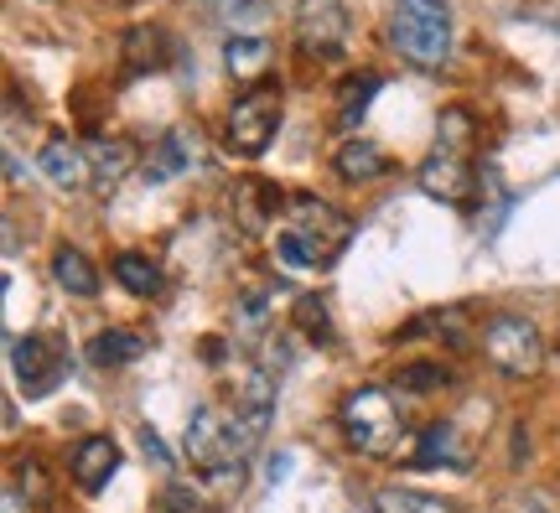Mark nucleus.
<instances>
[{"mask_svg": "<svg viewBox=\"0 0 560 513\" xmlns=\"http://www.w3.org/2000/svg\"><path fill=\"white\" fill-rule=\"evenodd\" d=\"M348 238H353V218L338 213L332 202L301 193V198L285 202V223L276 229L270 249H276L280 270L306 276V270H332L338 255L348 249Z\"/></svg>", "mask_w": 560, "mask_h": 513, "instance_id": "nucleus-1", "label": "nucleus"}, {"mask_svg": "<svg viewBox=\"0 0 560 513\" xmlns=\"http://www.w3.org/2000/svg\"><path fill=\"white\" fill-rule=\"evenodd\" d=\"M338 425L348 435V446H359L363 456H395L405 446V415L395 405V395L380 389V384H359L342 399Z\"/></svg>", "mask_w": 560, "mask_h": 513, "instance_id": "nucleus-2", "label": "nucleus"}, {"mask_svg": "<svg viewBox=\"0 0 560 513\" xmlns=\"http://www.w3.org/2000/svg\"><path fill=\"white\" fill-rule=\"evenodd\" d=\"M389 37L410 68H441L452 58V11L446 0H395Z\"/></svg>", "mask_w": 560, "mask_h": 513, "instance_id": "nucleus-3", "label": "nucleus"}, {"mask_svg": "<svg viewBox=\"0 0 560 513\" xmlns=\"http://www.w3.org/2000/svg\"><path fill=\"white\" fill-rule=\"evenodd\" d=\"M478 348L493 369H503V374H514V378L540 374V363H545L540 327L520 312H493L488 316V322L478 327Z\"/></svg>", "mask_w": 560, "mask_h": 513, "instance_id": "nucleus-4", "label": "nucleus"}, {"mask_svg": "<svg viewBox=\"0 0 560 513\" xmlns=\"http://www.w3.org/2000/svg\"><path fill=\"white\" fill-rule=\"evenodd\" d=\"M255 446V435L244 431L240 415H223L213 405L192 410V425H187V456L192 467H202L208 477H223L229 467H240V456Z\"/></svg>", "mask_w": 560, "mask_h": 513, "instance_id": "nucleus-5", "label": "nucleus"}, {"mask_svg": "<svg viewBox=\"0 0 560 513\" xmlns=\"http://www.w3.org/2000/svg\"><path fill=\"white\" fill-rule=\"evenodd\" d=\"M280 109H285V104H280V83H260V89L240 94L234 109H229V125H223V145L244 161L265 156L280 130Z\"/></svg>", "mask_w": 560, "mask_h": 513, "instance_id": "nucleus-6", "label": "nucleus"}, {"mask_svg": "<svg viewBox=\"0 0 560 513\" xmlns=\"http://www.w3.org/2000/svg\"><path fill=\"white\" fill-rule=\"evenodd\" d=\"M416 187L425 193V198L452 202V208H467V202L478 198V172H472L467 151L431 145V156L420 161V172H416Z\"/></svg>", "mask_w": 560, "mask_h": 513, "instance_id": "nucleus-7", "label": "nucleus"}, {"mask_svg": "<svg viewBox=\"0 0 560 513\" xmlns=\"http://www.w3.org/2000/svg\"><path fill=\"white\" fill-rule=\"evenodd\" d=\"M11 369H16V378H21V395L42 399L58 389L62 369H68V353H62L58 337L32 333V337H16V342H11Z\"/></svg>", "mask_w": 560, "mask_h": 513, "instance_id": "nucleus-8", "label": "nucleus"}, {"mask_svg": "<svg viewBox=\"0 0 560 513\" xmlns=\"http://www.w3.org/2000/svg\"><path fill=\"white\" fill-rule=\"evenodd\" d=\"M291 37L306 58H338L348 37V11L342 0H301L291 16Z\"/></svg>", "mask_w": 560, "mask_h": 513, "instance_id": "nucleus-9", "label": "nucleus"}, {"mask_svg": "<svg viewBox=\"0 0 560 513\" xmlns=\"http://www.w3.org/2000/svg\"><path fill=\"white\" fill-rule=\"evenodd\" d=\"M410 462L425 467V473H467L472 467V441L462 435L457 420H431L425 431L410 441Z\"/></svg>", "mask_w": 560, "mask_h": 513, "instance_id": "nucleus-10", "label": "nucleus"}, {"mask_svg": "<svg viewBox=\"0 0 560 513\" xmlns=\"http://www.w3.org/2000/svg\"><path fill=\"white\" fill-rule=\"evenodd\" d=\"M42 177L52 182L58 193H83V187H94V166H89V151L83 145H73V140L52 136L47 145H42Z\"/></svg>", "mask_w": 560, "mask_h": 513, "instance_id": "nucleus-11", "label": "nucleus"}, {"mask_svg": "<svg viewBox=\"0 0 560 513\" xmlns=\"http://www.w3.org/2000/svg\"><path fill=\"white\" fill-rule=\"evenodd\" d=\"M68 473H73V482H79L83 493H104L109 477L120 473V446H115L109 435H83L79 446H73Z\"/></svg>", "mask_w": 560, "mask_h": 513, "instance_id": "nucleus-12", "label": "nucleus"}, {"mask_svg": "<svg viewBox=\"0 0 560 513\" xmlns=\"http://www.w3.org/2000/svg\"><path fill=\"white\" fill-rule=\"evenodd\" d=\"M83 151H89V166H94V187H100V193H115L140 161V151L130 140H89Z\"/></svg>", "mask_w": 560, "mask_h": 513, "instance_id": "nucleus-13", "label": "nucleus"}, {"mask_svg": "<svg viewBox=\"0 0 560 513\" xmlns=\"http://www.w3.org/2000/svg\"><path fill=\"white\" fill-rule=\"evenodd\" d=\"M276 208H280V187H270V182L244 177L240 187H234V218H240L244 234H260L265 223L276 218Z\"/></svg>", "mask_w": 560, "mask_h": 513, "instance_id": "nucleus-14", "label": "nucleus"}, {"mask_svg": "<svg viewBox=\"0 0 560 513\" xmlns=\"http://www.w3.org/2000/svg\"><path fill=\"white\" fill-rule=\"evenodd\" d=\"M332 172H338L342 182H380L384 172H389V156H384L374 140L353 136V140H342V145H338V156H332Z\"/></svg>", "mask_w": 560, "mask_h": 513, "instance_id": "nucleus-15", "label": "nucleus"}, {"mask_svg": "<svg viewBox=\"0 0 560 513\" xmlns=\"http://www.w3.org/2000/svg\"><path fill=\"white\" fill-rule=\"evenodd\" d=\"M172 62V37L161 26H136L125 37V73H156Z\"/></svg>", "mask_w": 560, "mask_h": 513, "instance_id": "nucleus-16", "label": "nucleus"}, {"mask_svg": "<svg viewBox=\"0 0 560 513\" xmlns=\"http://www.w3.org/2000/svg\"><path fill=\"white\" fill-rule=\"evenodd\" d=\"M52 280H58L68 296H79V301L100 296V270H94V259L83 255V249H68V244L52 255Z\"/></svg>", "mask_w": 560, "mask_h": 513, "instance_id": "nucleus-17", "label": "nucleus"}, {"mask_svg": "<svg viewBox=\"0 0 560 513\" xmlns=\"http://www.w3.org/2000/svg\"><path fill=\"white\" fill-rule=\"evenodd\" d=\"M223 68L244 83L260 79L265 68H270V42L265 37H240V32H234V37L223 42Z\"/></svg>", "mask_w": 560, "mask_h": 513, "instance_id": "nucleus-18", "label": "nucleus"}, {"mask_svg": "<svg viewBox=\"0 0 560 513\" xmlns=\"http://www.w3.org/2000/svg\"><path fill=\"white\" fill-rule=\"evenodd\" d=\"M145 353V342H140V333H125V327H104L94 342H89V363L94 369H120V363H130V358Z\"/></svg>", "mask_w": 560, "mask_h": 513, "instance_id": "nucleus-19", "label": "nucleus"}, {"mask_svg": "<svg viewBox=\"0 0 560 513\" xmlns=\"http://www.w3.org/2000/svg\"><path fill=\"white\" fill-rule=\"evenodd\" d=\"M374 513H462L452 498L420 493V488H380L374 493Z\"/></svg>", "mask_w": 560, "mask_h": 513, "instance_id": "nucleus-20", "label": "nucleus"}, {"mask_svg": "<svg viewBox=\"0 0 560 513\" xmlns=\"http://www.w3.org/2000/svg\"><path fill=\"white\" fill-rule=\"evenodd\" d=\"M115 280H120L130 296L140 301H151L161 291V270H156V259H145V255H120L115 259Z\"/></svg>", "mask_w": 560, "mask_h": 513, "instance_id": "nucleus-21", "label": "nucleus"}, {"mask_svg": "<svg viewBox=\"0 0 560 513\" xmlns=\"http://www.w3.org/2000/svg\"><path fill=\"white\" fill-rule=\"evenodd\" d=\"M187 166H192V156H187V136L172 130V136H161L156 156L145 161V182H172V177H182Z\"/></svg>", "mask_w": 560, "mask_h": 513, "instance_id": "nucleus-22", "label": "nucleus"}, {"mask_svg": "<svg viewBox=\"0 0 560 513\" xmlns=\"http://www.w3.org/2000/svg\"><path fill=\"white\" fill-rule=\"evenodd\" d=\"M374 94H380V73H359V79H348V89H342V109H338L342 130H348L353 119H363V109L374 104Z\"/></svg>", "mask_w": 560, "mask_h": 513, "instance_id": "nucleus-23", "label": "nucleus"}, {"mask_svg": "<svg viewBox=\"0 0 560 513\" xmlns=\"http://www.w3.org/2000/svg\"><path fill=\"white\" fill-rule=\"evenodd\" d=\"M395 384H400L405 395H431L441 384H452V374H446L441 363H405L400 374H395Z\"/></svg>", "mask_w": 560, "mask_h": 513, "instance_id": "nucleus-24", "label": "nucleus"}, {"mask_svg": "<svg viewBox=\"0 0 560 513\" xmlns=\"http://www.w3.org/2000/svg\"><path fill=\"white\" fill-rule=\"evenodd\" d=\"M291 316H296V327L306 337H317V342H327V337H332V316H327V301H322V296H296Z\"/></svg>", "mask_w": 560, "mask_h": 513, "instance_id": "nucleus-25", "label": "nucleus"}, {"mask_svg": "<svg viewBox=\"0 0 560 513\" xmlns=\"http://www.w3.org/2000/svg\"><path fill=\"white\" fill-rule=\"evenodd\" d=\"M270 11V0H219V16H229L234 26H249Z\"/></svg>", "mask_w": 560, "mask_h": 513, "instance_id": "nucleus-26", "label": "nucleus"}, {"mask_svg": "<svg viewBox=\"0 0 560 513\" xmlns=\"http://www.w3.org/2000/svg\"><path fill=\"white\" fill-rule=\"evenodd\" d=\"M140 446H145V456H151V462H156V467H172V452H166V446H161V435L151 431V425H140Z\"/></svg>", "mask_w": 560, "mask_h": 513, "instance_id": "nucleus-27", "label": "nucleus"}, {"mask_svg": "<svg viewBox=\"0 0 560 513\" xmlns=\"http://www.w3.org/2000/svg\"><path fill=\"white\" fill-rule=\"evenodd\" d=\"M499 513H556L545 498H535V493H524V498H509V503H499Z\"/></svg>", "mask_w": 560, "mask_h": 513, "instance_id": "nucleus-28", "label": "nucleus"}, {"mask_svg": "<svg viewBox=\"0 0 560 513\" xmlns=\"http://www.w3.org/2000/svg\"><path fill=\"white\" fill-rule=\"evenodd\" d=\"M166 509H172V513H192V493L172 482V488H166Z\"/></svg>", "mask_w": 560, "mask_h": 513, "instance_id": "nucleus-29", "label": "nucleus"}, {"mask_svg": "<svg viewBox=\"0 0 560 513\" xmlns=\"http://www.w3.org/2000/svg\"><path fill=\"white\" fill-rule=\"evenodd\" d=\"M265 477H270V482H285V477H291V456L276 452L270 456V467H265Z\"/></svg>", "mask_w": 560, "mask_h": 513, "instance_id": "nucleus-30", "label": "nucleus"}, {"mask_svg": "<svg viewBox=\"0 0 560 513\" xmlns=\"http://www.w3.org/2000/svg\"><path fill=\"white\" fill-rule=\"evenodd\" d=\"M5 513H21V493H16V488H5Z\"/></svg>", "mask_w": 560, "mask_h": 513, "instance_id": "nucleus-31", "label": "nucleus"}]
</instances>
